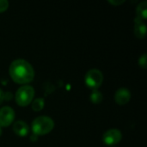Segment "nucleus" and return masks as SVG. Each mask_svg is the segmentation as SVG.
I'll list each match as a JSON object with an SVG mask.
<instances>
[{
    "label": "nucleus",
    "mask_w": 147,
    "mask_h": 147,
    "mask_svg": "<svg viewBox=\"0 0 147 147\" xmlns=\"http://www.w3.org/2000/svg\"><path fill=\"white\" fill-rule=\"evenodd\" d=\"M139 65L142 67L143 69H146L147 65V54L144 53L141 57L139 59Z\"/></svg>",
    "instance_id": "obj_13"
},
{
    "label": "nucleus",
    "mask_w": 147,
    "mask_h": 147,
    "mask_svg": "<svg viewBox=\"0 0 147 147\" xmlns=\"http://www.w3.org/2000/svg\"><path fill=\"white\" fill-rule=\"evenodd\" d=\"M90 102L94 104H99L102 102V99H103V96L102 94L101 91H99L98 90H92L90 96Z\"/></svg>",
    "instance_id": "obj_11"
},
{
    "label": "nucleus",
    "mask_w": 147,
    "mask_h": 147,
    "mask_svg": "<svg viewBox=\"0 0 147 147\" xmlns=\"http://www.w3.org/2000/svg\"><path fill=\"white\" fill-rule=\"evenodd\" d=\"M45 106V101L43 98H36L34 100V102H32V109L35 112L40 111L42 110V109Z\"/></svg>",
    "instance_id": "obj_12"
},
{
    "label": "nucleus",
    "mask_w": 147,
    "mask_h": 147,
    "mask_svg": "<svg viewBox=\"0 0 147 147\" xmlns=\"http://www.w3.org/2000/svg\"><path fill=\"white\" fill-rule=\"evenodd\" d=\"M121 139H122L121 132L115 128L109 129V130L106 131L102 136L103 143L109 146L118 144L121 140Z\"/></svg>",
    "instance_id": "obj_5"
},
{
    "label": "nucleus",
    "mask_w": 147,
    "mask_h": 147,
    "mask_svg": "<svg viewBox=\"0 0 147 147\" xmlns=\"http://www.w3.org/2000/svg\"><path fill=\"white\" fill-rule=\"evenodd\" d=\"M125 1L124 0H109V3L115 5V6H117V5H121L124 3Z\"/></svg>",
    "instance_id": "obj_15"
},
{
    "label": "nucleus",
    "mask_w": 147,
    "mask_h": 147,
    "mask_svg": "<svg viewBox=\"0 0 147 147\" xmlns=\"http://www.w3.org/2000/svg\"><path fill=\"white\" fill-rule=\"evenodd\" d=\"M131 99V93L127 88L119 89L115 95V102L118 105H126Z\"/></svg>",
    "instance_id": "obj_7"
},
{
    "label": "nucleus",
    "mask_w": 147,
    "mask_h": 147,
    "mask_svg": "<svg viewBox=\"0 0 147 147\" xmlns=\"http://www.w3.org/2000/svg\"><path fill=\"white\" fill-rule=\"evenodd\" d=\"M134 34L140 39H143L146 36V25L145 21L137 16L134 19Z\"/></svg>",
    "instance_id": "obj_8"
},
{
    "label": "nucleus",
    "mask_w": 147,
    "mask_h": 147,
    "mask_svg": "<svg viewBox=\"0 0 147 147\" xmlns=\"http://www.w3.org/2000/svg\"><path fill=\"white\" fill-rule=\"evenodd\" d=\"M13 131L17 136L25 137L29 133V127L26 122L22 121H17L13 125Z\"/></svg>",
    "instance_id": "obj_9"
},
{
    "label": "nucleus",
    "mask_w": 147,
    "mask_h": 147,
    "mask_svg": "<svg viewBox=\"0 0 147 147\" xmlns=\"http://www.w3.org/2000/svg\"><path fill=\"white\" fill-rule=\"evenodd\" d=\"M54 127L53 119L48 116H39L35 118L31 125L33 134L36 136L45 135L49 134Z\"/></svg>",
    "instance_id": "obj_2"
},
{
    "label": "nucleus",
    "mask_w": 147,
    "mask_h": 147,
    "mask_svg": "<svg viewBox=\"0 0 147 147\" xmlns=\"http://www.w3.org/2000/svg\"><path fill=\"white\" fill-rule=\"evenodd\" d=\"M136 13H137V17L146 21L147 17V2L143 1L139 5L137 6L136 9Z\"/></svg>",
    "instance_id": "obj_10"
},
{
    "label": "nucleus",
    "mask_w": 147,
    "mask_h": 147,
    "mask_svg": "<svg viewBox=\"0 0 147 147\" xmlns=\"http://www.w3.org/2000/svg\"><path fill=\"white\" fill-rule=\"evenodd\" d=\"M34 96V90L30 85H23L20 87L16 93V102L21 107L29 105Z\"/></svg>",
    "instance_id": "obj_3"
},
{
    "label": "nucleus",
    "mask_w": 147,
    "mask_h": 147,
    "mask_svg": "<svg viewBox=\"0 0 147 147\" xmlns=\"http://www.w3.org/2000/svg\"><path fill=\"white\" fill-rule=\"evenodd\" d=\"M85 84L92 90H97L103 82V75L98 69H91L87 71L84 77Z\"/></svg>",
    "instance_id": "obj_4"
},
{
    "label": "nucleus",
    "mask_w": 147,
    "mask_h": 147,
    "mask_svg": "<svg viewBox=\"0 0 147 147\" xmlns=\"http://www.w3.org/2000/svg\"><path fill=\"white\" fill-rule=\"evenodd\" d=\"M11 79L18 84H27L34 80V71L33 66L25 59H18L11 62L9 67Z\"/></svg>",
    "instance_id": "obj_1"
},
{
    "label": "nucleus",
    "mask_w": 147,
    "mask_h": 147,
    "mask_svg": "<svg viewBox=\"0 0 147 147\" xmlns=\"http://www.w3.org/2000/svg\"><path fill=\"white\" fill-rule=\"evenodd\" d=\"M3 100H4V93H3V91L0 89V104L3 102Z\"/></svg>",
    "instance_id": "obj_16"
},
{
    "label": "nucleus",
    "mask_w": 147,
    "mask_h": 147,
    "mask_svg": "<svg viewBox=\"0 0 147 147\" xmlns=\"http://www.w3.org/2000/svg\"><path fill=\"white\" fill-rule=\"evenodd\" d=\"M9 7V2L7 0H0V12L5 11Z\"/></svg>",
    "instance_id": "obj_14"
},
{
    "label": "nucleus",
    "mask_w": 147,
    "mask_h": 147,
    "mask_svg": "<svg viewBox=\"0 0 147 147\" xmlns=\"http://www.w3.org/2000/svg\"><path fill=\"white\" fill-rule=\"evenodd\" d=\"M2 135V127H0V136Z\"/></svg>",
    "instance_id": "obj_17"
},
{
    "label": "nucleus",
    "mask_w": 147,
    "mask_h": 147,
    "mask_svg": "<svg viewBox=\"0 0 147 147\" xmlns=\"http://www.w3.org/2000/svg\"><path fill=\"white\" fill-rule=\"evenodd\" d=\"M15 120V111L9 106L3 107L0 109V127H7Z\"/></svg>",
    "instance_id": "obj_6"
}]
</instances>
